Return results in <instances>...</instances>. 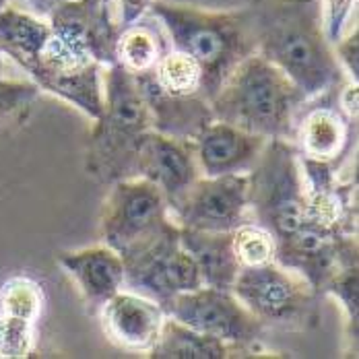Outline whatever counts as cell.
Here are the masks:
<instances>
[{
	"label": "cell",
	"mask_w": 359,
	"mask_h": 359,
	"mask_svg": "<svg viewBox=\"0 0 359 359\" xmlns=\"http://www.w3.org/2000/svg\"><path fill=\"white\" fill-rule=\"evenodd\" d=\"M147 130H151L149 109L135 74L120 65L106 67L104 111L87 141V174L108 186L135 178V159Z\"/></svg>",
	"instance_id": "obj_4"
},
{
	"label": "cell",
	"mask_w": 359,
	"mask_h": 359,
	"mask_svg": "<svg viewBox=\"0 0 359 359\" xmlns=\"http://www.w3.org/2000/svg\"><path fill=\"white\" fill-rule=\"evenodd\" d=\"M178 227L203 231H233L250 219L248 174L201 176L170 207Z\"/></svg>",
	"instance_id": "obj_12"
},
{
	"label": "cell",
	"mask_w": 359,
	"mask_h": 359,
	"mask_svg": "<svg viewBox=\"0 0 359 359\" xmlns=\"http://www.w3.org/2000/svg\"><path fill=\"white\" fill-rule=\"evenodd\" d=\"M168 48L170 41L163 27L147 23V17H143L141 21L120 29L116 41V65L133 74H143L155 69Z\"/></svg>",
	"instance_id": "obj_23"
},
{
	"label": "cell",
	"mask_w": 359,
	"mask_h": 359,
	"mask_svg": "<svg viewBox=\"0 0 359 359\" xmlns=\"http://www.w3.org/2000/svg\"><path fill=\"white\" fill-rule=\"evenodd\" d=\"M4 6H8V0H0V11H2Z\"/></svg>",
	"instance_id": "obj_34"
},
{
	"label": "cell",
	"mask_w": 359,
	"mask_h": 359,
	"mask_svg": "<svg viewBox=\"0 0 359 359\" xmlns=\"http://www.w3.org/2000/svg\"><path fill=\"white\" fill-rule=\"evenodd\" d=\"M246 6L256 54L285 72L310 102L345 83L318 0H250Z\"/></svg>",
	"instance_id": "obj_1"
},
{
	"label": "cell",
	"mask_w": 359,
	"mask_h": 359,
	"mask_svg": "<svg viewBox=\"0 0 359 359\" xmlns=\"http://www.w3.org/2000/svg\"><path fill=\"white\" fill-rule=\"evenodd\" d=\"M32 6H36L37 13H43V15H48L58 2H62V0H27Z\"/></svg>",
	"instance_id": "obj_33"
},
{
	"label": "cell",
	"mask_w": 359,
	"mask_h": 359,
	"mask_svg": "<svg viewBox=\"0 0 359 359\" xmlns=\"http://www.w3.org/2000/svg\"><path fill=\"white\" fill-rule=\"evenodd\" d=\"M337 93H339V104H337V108L341 109L349 120H353V118H358V83H343L339 89H337Z\"/></svg>",
	"instance_id": "obj_32"
},
{
	"label": "cell",
	"mask_w": 359,
	"mask_h": 359,
	"mask_svg": "<svg viewBox=\"0 0 359 359\" xmlns=\"http://www.w3.org/2000/svg\"><path fill=\"white\" fill-rule=\"evenodd\" d=\"M135 178L149 180L157 186L165 196L168 207H172L201 178V172L188 141L147 130L137 151Z\"/></svg>",
	"instance_id": "obj_13"
},
{
	"label": "cell",
	"mask_w": 359,
	"mask_h": 359,
	"mask_svg": "<svg viewBox=\"0 0 359 359\" xmlns=\"http://www.w3.org/2000/svg\"><path fill=\"white\" fill-rule=\"evenodd\" d=\"M153 74H155V81L165 91L176 93V95H194V93H201V87H203V72H201L198 62L186 52L176 50L172 46L157 60Z\"/></svg>",
	"instance_id": "obj_25"
},
{
	"label": "cell",
	"mask_w": 359,
	"mask_h": 359,
	"mask_svg": "<svg viewBox=\"0 0 359 359\" xmlns=\"http://www.w3.org/2000/svg\"><path fill=\"white\" fill-rule=\"evenodd\" d=\"M58 262L74 281L91 314H97L111 295L124 289V260L106 244L62 252Z\"/></svg>",
	"instance_id": "obj_17"
},
{
	"label": "cell",
	"mask_w": 359,
	"mask_h": 359,
	"mask_svg": "<svg viewBox=\"0 0 359 359\" xmlns=\"http://www.w3.org/2000/svg\"><path fill=\"white\" fill-rule=\"evenodd\" d=\"M97 314L109 341L135 353L151 351L168 316L157 302L130 289H120L111 295Z\"/></svg>",
	"instance_id": "obj_15"
},
{
	"label": "cell",
	"mask_w": 359,
	"mask_h": 359,
	"mask_svg": "<svg viewBox=\"0 0 359 359\" xmlns=\"http://www.w3.org/2000/svg\"><path fill=\"white\" fill-rule=\"evenodd\" d=\"M308 102L285 72L256 52L233 69L209 100L217 122L291 143L297 118Z\"/></svg>",
	"instance_id": "obj_3"
},
{
	"label": "cell",
	"mask_w": 359,
	"mask_h": 359,
	"mask_svg": "<svg viewBox=\"0 0 359 359\" xmlns=\"http://www.w3.org/2000/svg\"><path fill=\"white\" fill-rule=\"evenodd\" d=\"M233 250L242 266H256L275 260L277 240L275 236L256 221H244L231 231Z\"/></svg>",
	"instance_id": "obj_26"
},
{
	"label": "cell",
	"mask_w": 359,
	"mask_h": 359,
	"mask_svg": "<svg viewBox=\"0 0 359 359\" xmlns=\"http://www.w3.org/2000/svg\"><path fill=\"white\" fill-rule=\"evenodd\" d=\"M39 87L34 81H6L0 76V128L32 108Z\"/></svg>",
	"instance_id": "obj_28"
},
{
	"label": "cell",
	"mask_w": 359,
	"mask_h": 359,
	"mask_svg": "<svg viewBox=\"0 0 359 359\" xmlns=\"http://www.w3.org/2000/svg\"><path fill=\"white\" fill-rule=\"evenodd\" d=\"M174 223L165 196L144 178H126L109 184L102 217V244L122 258L141 250L168 231Z\"/></svg>",
	"instance_id": "obj_7"
},
{
	"label": "cell",
	"mask_w": 359,
	"mask_h": 359,
	"mask_svg": "<svg viewBox=\"0 0 359 359\" xmlns=\"http://www.w3.org/2000/svg\"><path fill=\"white\" fill-rule=\"evenodd\" d=\"M50 39V25L36 15L4 6L0 11V52L23 71L36 65Z\"/></svg>",
	"instance_id": "obj_21"
},
{
	"label": "cell",
	"mask_w": 359,
	"mask_h": 359,
	"mask_svg": "<svg viewBox=\"0 0 359 359\" xmlns=\"http://www.w3.org/2000/svg\"><path fill=\"white\" fill-rule=\"evenodd\" d=\"M163 27L172 48L192 56L203 72L201 93L211 100L233 69L256 52L250 11H207L155 0L149 11Z\"/></svg>",
	"instance_id": "obj_2"
},
{
	"label": "cell",
	"mask_w": 359,
	"mask_h": 359,
	"mask_svg": "<svg viewBox=\"0 0 359 359\" xmlns=\"http://www.w3.org/2000/svg\"><path fill=\"white\" fill-rule=\"evenodd\" d=\"M32 81L39 89L69 102L91 120H97L104 111V67L91 62L74 71H52L36 67L29 71Z\"/></svg>",
	"instance_id": "obj_20"
},
{
	"label": "cell",
	"mask_w": 359,
	"mask_h": 359,
	"mask_svg": "<svg viewBox=\"0 0 359 359\" xmlns=\"http://www.w3.org/2000/svg\"><path fill=\"white\" fill-rule=\"evenodd\" d=\"M349 118L330 104H318L299 114L293 144L302 157L337 163L349 143Z\"/></svg>",
	"instance_id": "obj_18"
},
{
	"label": "cell",
	"mask_w": 359,
	"mask_h": 359,
	"mask_svg": "<svg viewBox=\"0 0 359 359\" xmlns=\"http://www.w3.org/2000/svg\"><path fill=\"white\" fill-rule=\"evenodd\" d=\"M248 213L275 240L293 233L306 217V188L297 147L283 139H269L248 172Z\"/></svg>",
	"instance_id": "obj_6"
},
{
	"label": "cell",
	"mask_w": 359,
	"mask_h": 359,
	"mask_svg": "<svg viewBox=\"0 0 359 359\" xmlns=\"http://www.w3.org/2000/svg\"><path fill=\"white\" fill-rule=\"evenodd\" d=\"M165 314L227 343L236 353L250 349L264 334L262 323L250 314L233 291L227 289L203 285L194 291L180 293L172 299Z\"/></svg>",
	"instance_id": "obj_10"
},
{
	"label": "cell",
	"mask_w": 359,
	"mask_h": 359,
	"mask_svg": "<svg viewBox=\"0 0 359 359\" xmlns=\"http://www.w3.org/2000/svg\"><path fill=\"white\" fill-rule=\"evenodd\" d=\"M0 76H2V52H0Z\"/></svg>",
	"instance_id": "obj_35"
},
{
	"label": "cell",
	"mask_w": 359,
	"mask_h": 359,
	"mask_svg": "<svg viewBox=\"0 0 359 359\" xmlns=\"http://www.w3.org/2000/svg\"><path fill=\"white\" fill-rule=\"evenodd\" d=\"M269 139L213 120L194 141H190L201 176L248 174Z\"/></svg>",
	"instance_id": "obj_16"
},
{
	"label": "cell",
	"mask_w": 359,
	"mask_h": 359,
	"mask_svg": "<svg viewBox=\"0 0 359 359\" xmlns=\"http://www.w3.org/2000/svg\"><path fill=\"white\" fill-rule=\"evenodd\" d=\"M135 79L149 109L151 130L190 143L215 120L205 95L170 93L155 81L153 71L135 74Z\"/></svg>",
	"instance_id": "obj_14"
},
{
	"label": "cell",
	"mask_w": 359,
	"mask_h": 359,
	"mask_svg": "<svg viewBox=\"0 0 359 359\" xmlns=\"http://www.w3.org/2000/svg\"><path fill=\"white\" fill-rule=\"evenodd\" d=\"M231 291L262 326H293L310 320L318 293L279 262L242 266Z\"/></svg>",
	"instance_id": "obj_8"
},
{
	"label": "cell",
	"mask_w": 359,
	"mask_h": 359,
	"mask_svg": "<svg viewBox=\"0 0 359 359\" xmlns=\"http://www.w3.org/2000/svg\"><path fill=\"white\" fill-rule=\"evenodd\" d=\"M153 2L155 0H114V13L120 29L147 17Z\"/></svg>",
	"instance_id": "obj_31"
},
{
	"label": "cell",
	"mask_w": 359,
	"mask_h": 359,
	"mask_svg": "<svg viewBox=\"0 0 359 359\" xmlns=\"http://www.w3.org/2000/svg\"><path fill=\"white\" fill-rule=\"evenodd\" d=\"M275 262L295 271L320 295L339 269L358 264V233H343L304 219L293 233L277 242Z\"/></svg>",
	"instance_id": "obj_11"
},
{
	"label": "cell",
	"mask_w": 359,
	"mask_h": 359,
	"mask_svg": "<svg viewBox=\"0 0 359 359\" xmlns=\"http://www.w3.org/2000/svg\"><path fill=\"white\" fill-rule=\"evenodd\" d=\"M353 4H355V0H324L323 2L320 11H323L324 32L330 39V43H334L343 36V29L353 11Z\"/></svg>",
	"instance_id": "obj_29"
},
{
	"label": "cell",
	"mask_w": 359,
	"mask_h": 359,
	"mask_svg": "<svg viewBox=\"0 0 359 359\" xmlns=\"http://www.w3.org/2000/svg\"><path fill=\"white\" fill-rule=\"evenodd\" d=\"M178 229L180 244L196 262L203 285L231 291L242 269L233 250L231 231H203L186 227Z\"/></svg>",
	"instance_id": "obj_19"
},
{
	"label": "cell",
	"mask_w": 359,
	"mask_h": 359,
	"mask_svg": "<svg viewBox=\"0 0 359 359\" xmlns=\"http://www.w3.org/2000/svg\"><path fill=\"white\" fill-rule=\"evenodd\" d=\"M122 260L124 289L157 302L163 312L176 295L203 287L196 262L180 244L178 225H172L151 244Z\"/></svg>",
	"instance_id": "obj_9"
},
{
	"label": "cell",
	"mask_w": 359,
	"mask_h": 359,
	"mask_svg": "<svg viewBox=\"0 0 359 359\" xmlns=\"http://www.w3.org/2000/svg\"><path fill=\"white\" fill-rule=\"evenodd\" d=\"M43 308V291L25 275L11 277L0 289V318L13 323L36 324Z\"/></svg>",
	"instance_id": "obj_24"
},
{
	"label": "cell",
	"mask_w": 359,
	"mask_h": 359,
	"mask_svg": "<svg viewBox=\"0 0 359 359\" xmlns=\"http://www.w3.org/2000/svg\"><path fill=\"white\" fill-rule=\"evenodd\" d=\"M236 353L227 343L165 316L149 358L155 359H223Z\"/></svg>",
	"instance_id": "obj_22"
},
{
	"label": "cell",
	"mask_w": 359,
	"mask_h": 359,
	"mask_svg": "<svg viewBox=\"0 0 359 359\" xmlns=\"http://www.w3.org/2000/svg\"><path fill=\"white\" fill-rule=\"evenodd\" d=\"M50 39L36 67L74 71L91 62L104 69L116 65V41L120 25L114 0H62L50 13Z\"/></svg>",
	"instance_id": "obj_5"
},
{
	"label": "cell",
	"mask_w": 359,
	"mask_h": 359,
	"mask_svg": "<svg viewBox=\"0 0 359 359\" xmlns=\"http://www.w3.org/2000/svg\"><path fill=\"white\" fill-rule=\"evenodd\" d=\"M323 293L332 295L345 314L349 337L358 341V323H359V269L358 264H349L339 269L328 283L324 285Z\"/></svg>",
	"instance_id": "obj_27"
},
{
	"label": "cell",
	"mask_w": 359,
	"mask_h": 359,
	"mask_svg": "<svg viewBox=\"0 0 359 359\" xmlns=\"http://www.w3.org/2000/svg\"><path fill=\"white\" fill-rule=\"evenodd\" d=\"M334 56L341 65L343 72L349 76L351 83H358L359 79V34L358 29L351 32L347 37H339L332 43Z\"/></svg>",
	"instance_id": "obj_30"
}]
</instances>
